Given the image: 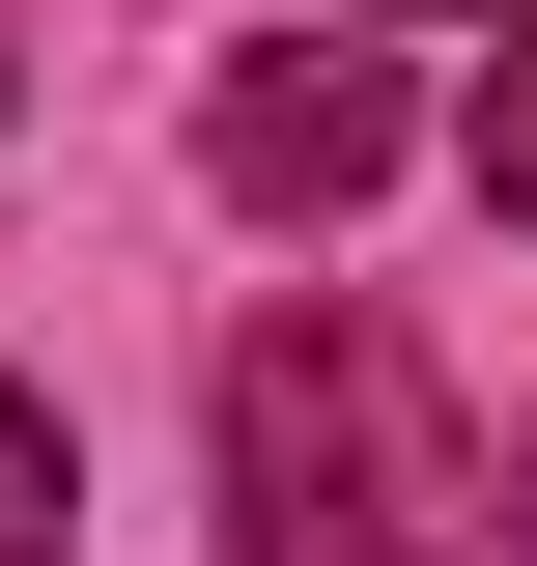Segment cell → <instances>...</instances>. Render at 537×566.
I'll return each instance as SVG.
<instances>
[{
    "instance_id": "obj_1",
    "label": "cell",
    "mask_w": 537,
    "mask_h": 566,
    "mask_svg": "<svg viewBox=\"0 0 537 566\" xmlns=\"http://www.w3.org/2000/svg\"><path fill=\"white\" fill-rule=\"evenodd\" d=\"M227 510H255V566H453L481 453H453V397H424L397 312H283V340H227Z\"/></svg>"
},
{
    "instance_id": "obj_2",
    "label": "cell",
    "mask_w": 537,
    "mask_h": 566,
    "mask_svg": "<svg viewBox=\"0 0 537 566\" xmlns=\"http://www.w3.org/2000/svg\"><path fill=\"white\" fill-rule=\"evenodd\" d=\"M199 170L283 199V227L368 199V170H397V57H227V85H199Z\"/></svg>"
},
{
    "instance_id": "obj_3",
    "label": "cell",
    "mask_w": 537,
    "mask_h": 566,
    "mask_svg": "<svg viewBox=\"0 0 537 566\" xmlns=\"http://www.w3.org/2000/svg\"><path fill=\"white\" fill-rule=\"evenodd\" d=\"M57 510H85V482H57V424L0 397V566H57Z\"/></svg>"
},
{
    "instance_id": "obj_4",
    "label": "cell",
    "mask_w": 537,
    "mask_h": 566,
    "mask_svg": "<svg viewBox=\"0 0 537 566\" xmlns=\"http://www.w3.org/2000/svg\"><path fill=\"white\" fill-rule=\"evenodd\" d=\"M481 199L537 227V29H509V57H481Z\"/></svg>"
},
{
    "instance_id": "obj_5",
    "label": "cell",
    "mask_w": 537,
    "mask_h": 566,
    "mask_svg": "<svg viewBox=\"0 0 537 566\" xmlns=\"http://www.w3.org/2000/svg\"><path fill=\"white\" fill-rule=\"evenodd\" d=\"M509 566H537V453H509Z\"/></svg>"
},
{
    "instance_id": "obj_6",
    "label": "cell",
    "mask_w": 537,
    "mask_h": 566,
    "mask_svg": "<svg viewBox=\"0 0 537 566\" xmlns=\"http://www.w3.org/2000/svg\"><path fill=\"white\" fill-rule=\"evenodd\" d=\"M0 85H29V57H0Z\"/></svg>"
}]
</instances>
